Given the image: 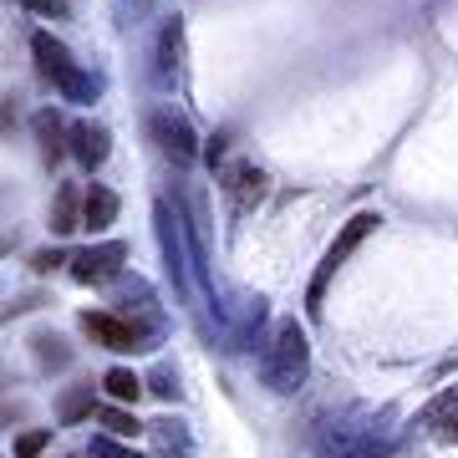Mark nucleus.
I'll return each instance as SVG.
<instances>
[{
    "label": "nucleus",
    "instance_id": "22",
    "mask_svg": "<svg viewBox=\"0 0 458 458\" xmlns=\"http://www.w3.org/2000/svg\"><path fill=\"white\" fill-rule=\"evenodd\" d=\"M148 393H158V397H179V377L168 372V367H158V372H153V382H148Z\"/></svg>",
    "mask_w": 458,
    "mask_h": 458
},
{
    "label": "nucleus",
    "instance_id": "4",
    "mask_svg": "<svg viewBox=\"0 0 458 458\" xmlns=\"http://www.w3.org/2000/svg\"><path fill=\"white\" fill-rule=\"evenodd\" d=\"M123 260H128V250L117 245V240H107V245L77 250V255H72V276L82 280V285H102V280H113L117 270H123Z\"/></svg>",
    "mask_w": 458,
    "mask_h": 458
},
{
    "label": "nucleus",
    "instance_id": "5",
    "mask_svg": "<svg viewBox=\"0 0 458 458\" xmlns=\"http://www.w3.org/2000/svg\"><path fill=\"white\" fill-rule=\"evenodd\" d=\"M82 331L98 346H107V352H143V331L107 316V311H82Z\"/></svg>",
    "mask_w": 458,
    "mask_h": 458
},
{
    "label": "nucleus",
    "instance_id": "8",
    "mask_svg": "<svg viewBox=\"0 0 458 458\" xmlns=\"http://www.w3.org/2000/svg\"><path fill=\"white\" fill-rule=\"evenodd\" d=\"M107 128H98V123H72V158L82 168H98L102 158H107Z\"/></svg>",
    "mask_w": 458,
    "mask_h": 458
},
{
    "label": "nucleus",
    "instance_id": "18",
    "mask_svg": "<svg viewBox=\"0 0 458 458\" xmlns=\"http://www.w3.org/2000/svg\"><path fill=\"white\" fill-rule=\"evenodd\" d=\"M36 352H41L47 367H66V361H72V352H66L62 336H36Z\"/></svg>",
    "mask_w": 458,
    "mask_h": 458
},
{
    "label": "nucleus",
    "instance_id": "20",
    "mask_svg": "<svg viewBox=\"0 0 458 458\" xmlns=\"http://www.w3.org/2000/svg\"><path fill=\"white\" fill-rule=\"evenodd\" d=\"M87 458H143V454H138V448H123L117 438H92Z\"/></svg>",
    "mask_w": 458,
    "mask_h": 458
},
{
    "label": "nucleus",
    "instance_id": "1",
    "mask_svg": "<svg viewBox=\"0 0 458 458\" xmlns=\"http://www.w3.org/2000/svg\"><path fill=\"white\" fill-rule=\"evenodd\" d=\"M306 372H311L306 327H301V321H280L276 336H270V346H265V357H260V382L270 387V393L291 397V393H301Z\"/></svg>",
    "mask_w": 458,
    "mask_h": 458
},
{
    "label": "nucleus",
    "instance_id": "12",
    "mask_svg": "<svg viewBox=\"0 0 458 458\" xmlns=\"http://www.w3.org/2000/svg\"><path fill=\"white\" fill-rule=\"evenodd\" d=\"M72 229H82V194L66 183L56 194V209H51V234H72Z\"/></svg>",
    "mask_w": 458,
    "mask_h": 458
},
{
    "label": "nucleus",
    "instance_id": "14",
    "mask_svg": "<svg viewBox=\"0 0 458 458\" xmlns=\"http://www.w3.org/2000/svg\"><path fill=\"white\" fill-rule=\"evenodd\" d=\"M102 387L113 393V403H138V393H143V377H132L128 367H113V372L102 377Z\"/></svg>",
    "mask_w": 458,
    "mask_h": 458
},
{
    "label": "nucleus",
    "instance_id": "3",
    "mask_svg": "<svg viewBox=\"0 0 458 458\" xmlns=\"http://www.w3.org/2000/svg\"><path fill=\"white\" fill-rule=\"evenodd\" d=\"M377 225H382V214H357V219H346V229L336 234V245L327 250V260H321V270H316V280H311V311H321V295H327V280L336 276V265H342Z\"/></svg>",
    "mask_w": 458,
    "mask_h": 458
},
{
    "label": "nucleus",
    "instance_id": "24",
    "mask_svg": "<svg viewBox=\"0 0 458 458\" xmlns=\"http://www.w3.org/2000/svg\"><path fill=\"white\" fill-rule=\"evenodd\" d=\"M454 408H458V387H454V393H443V397H433V403H428V412H423V418H428V423H438L443 412H454Z\"/></svg>",
    "mask_w": 458,
    "mask_h": 458
},
{
    "label": "nucleus",
    "instance_id": "23",
    "mask_svg": "<svg viewBox=\"0 0 458 458\" xmlns=\"http://www.w3.org/2000/svg\"><path fill=\"white\" fill-rule=\"evenodd\" d=\"M26 11H36V16H66L72 11V0H21Z\"/></svg>",
    "mask_w": 458,
    "mask_h": 458
},
{
    "label": "nucleus",
    "instance_id": "26",
    "mask_svg": "<svg viewBox=\"0 0 458 458\" xmlns=\"http://www.w3.org/2000/svg\"><path fill=\"white\" fill-rule=\"evenodd\" d=\"M438 438H443V443H458V408L438 418Z\"/></svg>",
    "mask_w": 458,
    "mask_h": 458
},
{
    "label": "nucleus",
    "instance_id": "25",
    "mask_svg": "<svg viewBox=\"0 0 458 458\" xmlns=\"http://www.w3.org/2000/svg\"><path fill=\"white\" fill-rule=\"evenodd\" d=\"M62 260H66L62 250H41V255H31V270H36V276H47V270H56Z\"/></svg>",
    "mask_w": 458,
    "mask_h": 458
},
{
    "label": "nucleus",
    "instance_id": "11",
    "mask_svg": "<svg viewBox=\"0 0 458 458\" xmlns=\"http://www.w3.org/2000/svg\"><path fill=\"white\" fill-rule=\"evenodd\" d=\"M183 62V21L168 16L164 31H158V77H174Z\"/></svg>",
    "mask_w": 458,
    "mask_h": 458
},
{
    "label": "nucleus",
    "instance_id": "10",
    "mask_svg": "<svg viewBox=\"0 0 458 458\" xmlns=\"http://www.w3.org/2000/svg\"><path fill=\"white\" fill-rule=\"evenodd\" d=\"M148 433H153V448H158L164 458H189V454H194L189 428H183L179 418H158V423H148Z\"/></svg>",
    "mask_w": 458,
    "mask_h": 458
},
{
    "label": "nucleus",
    "instance_id": "17",
    "mask_svg": "<svg viewBox=\"0 0 458 458\" xmlns=\"http://www.w3.org/2000/svg\"><path fill=\"white\" fill-rule=\"evenodd\" d=\"M98 418L107 423V433H113V438H138V433H143V423H138L132 412H123V408H102Z\"/></svg>",
    "mask_w": 458,
    "mask_h": 458
},
{
    "label": "nucleus",
    "instance_id": "27",
    "mask_svg": "<svg viewBox=\"0 0 458 458\" xmlns=\"http://www.w3.org/2000/svg\"><path fill=\"white\" fill-rule=\"evenodd\" d=\"M72 458H82V454H72Z\"/></svg>",
    "mask_w": 458,
    "mask_h": 458
},
{
    "label": "nucleus",
    "instance_id": "6",
    "mask_svg": "<svg viewBox=\"0 0 458 458\" xmlns=\"http://www.w3.org/2000/svg\"><path fill=\"white\" fill-rule=\"evenodd\" d=\"M153 138L164 148V158H174L179 168L199 158V143H194V132H189V123L174 117V113H153Z\"/></svg>",
    "mask_w": 458,
    "mask_h": 458
},
{
    "label": "nucleus",
    "instance_id": "7",
    "mask_svg": "<svg viewBox=\"0 0 458 458\" xmlns=\"http://www.w3.org/2000/svg\"><path fill=\"white\" fill-rule=\"evenodd\" d=\"M265 189H270V179H265V168H255V164H234L229 168V179H225V194H229V204L245 214V209H255L265 199Z\"/></svg>",
    "mask_w": 458,
    "mask_h": 458
},
{
    "label": "nucleus",
    "instance_id": "15",
    "mask_svg": "<svg viewBox=\"0 0 458 458\" xmlns=\"http://www.w3.org/2000/svg\"><path fill=\"white\" fill-rule=\"evenodd\" d=\"M158 234H164L168 265H174V270H179V280H183V245H179V229H174V219H168V204H158Z\"/></svg>",
    "mask_w": 458,
    "mask_h": 458
},
{
    "label": "nucleus",
    "instance_id": "19",
    "mask_svg": "<svg viewBox=\"0 0 458 458\" xmlns=\"http://www.w3.org/2000/svg\"><path fill=\"white\" fill-rule=\"evenodd\" d=\"M51 443V428H36V433H21L16 438V458H41V448Z\"/></svg>",
    "mask_w": 458,
    "mask_h": 458
},
{
    "label": "nucleus",
    "instance_id": "9",
    "mask_svg": "<svg viewBox=\"0 0 458 458\" xmlns=\"http://www.w3.org/2000/svg\"><path fill=\"white\" fill-rule=\"evenodd\" d=\"M117 219V194L107 189V183H92L82 194V225L92 229V234H102V229Z\"/></svg>",
    "mask_w": 458,
    "mask_h": 458
},
{
    "label": "nucleus",
    "instance_id": "16",
    "mask_svg": "<svg viewBox=\"0 0 458 458\" xmlns=\"http://www.w3.org/2000/svg\"><path fill=\"white\" fill-rule=\"evenodd\" d=\"M87 412H92V382H82L62 397V423H82Z\"/></svg>",
    "mask_w": 458,
    "mask_h": 458
},
{
    "label": "nucleus",
    "instance_id": "21",
    "mask_svg": "<svg viewBox=\"0 0 458 458\" xmlns=\"http://www.w3.org/2000/svg\"><path fill=\"white\" fill-rule=\"evenodd\" d=\"M342 458H387V443H382V438H357Z\"/></svg>",
    "mask_w": 458,
    "mask_h": 458
},
{
    "label": "nucleus",
    "instance_id": "13",
    "mask_svg": "<svg viewBox=\"0 0 458 458\" xmlns=\"http://www.w3.org/2000/svg\"><path fill=\"white\" fill-rule=\"evenodd\" d=\"M36 138H41V158L56 164V158H62V117L56 113H36Z\"/></svg>",
    "mask_w": 458,
    "mask_h": 458
},
{
    "label": "nucleus",
    "instance_id": "2",
    "mask_svg": "<svg viewBox=\"0 0 458 458\" xmlns=\"http://www.w3.org/2000/svg\"><path fill=\"white\" fill-rule=\"evenodd\" d=\"M31 56H36V72H41L62 98H72V102H92L98 98V77H87L82 66H77V56H72L51 31L31 36Z\"/></svg>",
    "mask_w": 458,
    "mask_h": 458
}]
</instances>
